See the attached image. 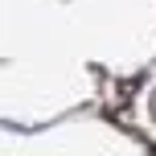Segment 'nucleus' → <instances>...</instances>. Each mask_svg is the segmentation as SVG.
Listing matches in <instances>:
<instances>
[{
	"label": "nucleus",
	"instance_id": "1",
	"mask_svg": "<svg viewBox=\"0 0 156 156\" xmlns=\"http://www.w3.org/2000/svg\"><path fill=\"white\" fill-rule=\"evenodd\" d=\"M152 115H156V94H152Z\"/></svg>",
	"mask_w": 156,
	"mask_h": 156
}]
</instances>
